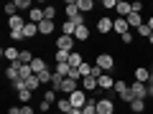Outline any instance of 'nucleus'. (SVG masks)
<instances>
[{
    "instance_id": "obj_1",
    "label": "nucleus",
    "mask_w": 153,
    "mask_h": 114,
    "mask_svg": "<svg viewBox=\"0 0 153 114\" xmlns=\"http://www.w3.org/2000/svg\"><path fill=\"white\" fill-rule=\"evenodd\" d=\"M69 102H71L74 109H84L87 107V91H84V89H76V91L69 96Z\"/></svg>"
},
{
    "instance_id": "obj_2",
    "label": "nucleus",
    "mask_w": 153,
    "mask_h": 114,
    "mask_svg": "<svg viewBox=\"0 0 153 114\" xmlns=\"http://www.w3.org/2000/svg\"><path fill=\"white\" fill-rule=\"evenodd\" d=\"M74 48V36H59L56 38V51H69Z\"/></svg>"
},
{
    "instance_id": "obj_3",
    "label": "nucleus",
    "mask_w": 153,
    "mask_h": 114,
    "mask_svg": "<svg viewBox=\"0 0 153 114\" xmlns=\"http://www.w3.org/2000/svg\"><path fill=\"white\" fill-rule=\"evenodd\" d=\"M130 91L135 99H146L148 96V84H140V81H133L130 84Z\"/></svg>"
},
{
    "instance_id": "obj_4",
    "label": "nucleus",
    "mask_w": 153,
    "mask_h": 114,
    "mask_svg": "<svg viewBox=\"0 0 153 114\" xmlns=\"http://www.w3.org/2000/svg\"><path fill=\"white\" fill-rule=\"evenodd\" d=\"M97 66H100V69L105 71V74H107V71H110V69L115 66V58H112L110 53H100V56H97Z\"/></svg>"
},
{
    "instance_id": "obj_5",
    "label": "nucleus",
    "mask_w": 153,
    "mask_h": 114,
    "mask_svg": "<svg viewBox=\"0 0 153 114\" xmlns=\"http://www.w3.org/2000/svg\"><path fill=\"white\" fill-rule=\"evenodd\" d=\"M26 18L23 15H13V18H8V28H10V31H23V28H26Z\"/></svg>"
},
{
    "instance_id": "obj_6",
    "label": "nucleus",
    "mask_w": 153,
    "mask_h": 114,
    "mask_svg": "<svg viewBox=\"0 0 153 114\" xmlns=\"http://www.w3.org/2000/svg\"><path fill=\"white\" fill-rule=\"evenodd\" d=\"M115 112V104L110 99H100L97 102V114H112Z\"/></svg>"
},
{
    "instance_id": "obj_7",
    "label": "nucleus",
    "mask_w": 153,
    "mask_h": 114,
    "mask_svg": "<svg viewBox=\"0 0 153 114\" xmlns=\"http://www.w3.org/2000/svg\"><path fill=\"white\" fill-rule=\"evenodd\" d=\"M28 20L31 23H41V20H46V15H44V8H31V10H28Z\"/></svg>"
},
{
    "instance_id": "obj_8",
    "label": "nucleus",
    "mask_w": 153,
    "mask_h": 114,
    "mask_svg": "<svg viewBox=\"0 0 153 114\" xmlns=\"http://www.w3.org/2000/svg\"><path fill=\"white\" fill-rule=\"evenodd\" d=\"M112 28H115V20H112V18H100V20H97V31H100V33H110Z\"/></svg>"
},
{
    "instance_id": "obj_9",
    "label": "nucleus",
    "mask_w": 153,
    "mask_h": 114,
    "mask_svg": "<svg viewBox=\"0 0 153 114\" xmlns=\"http://www.w3.org/2000/svg\"><path fill=\"white\" fill-rule=\"evenodd\" d=\"M97 86H100V89H115V79H112L110 74H102V76L97 79Z\"/></svg>"
},
{
    "instance_id": "obj_10",
    "label": "nucleus",
    "mask_w": 153,
    "mask_h": 114,
    "mask_svg": "<svg viewBox=\"0 0 153 114\" xmlns=\"http://www.w3.org/2000/svg\"><path fill=\"white\" fill-rule=\"evenodd\" d=\"M79 15V5H76V0H69L66 3V20H74Z\"/></svg>"
},
{
    "instance_id": "obj_11",
    "label": "nucleus",
    "mask_w": 153,
    "mask_h": 114,
    "mask_svg": "<svg viewBox=\"0 0 153 114\" xmlns=\"http://www.w3.org/2000/svg\"><path fill=\"white\" fill-rule=\"evenodd\" d=\"M115 13H117L120 18H128V15L133 13V8H130V3H125V0H120V3H117V8H115Z\"/></svg>"
},
{
    "instance_id": "obj_12",
    "label": "nucleus",
    "mask_w": 153,
    "mask_h": 114,
    "mask_svg": "<svg viewBox=\"0 0 153 114\" xmlns=\"http://www.w3.org/2000/svg\"><path fill=\"white\" fill-rule=\"evenodd\" d=\"M54 20H41L38 23V33H41V36H51V33H54Z\"/></svg>"
},
{
    "instance_id": "obj_13",
    "label": "nucleus",
    "mask_w": 153,
    "mask_h": 114,
    "mask_svg": "<svg viewBox=\"0 0 153 114\" xmlns=\"http://www.w3.org/2000/svg\"><path fill=\"white\" fill-rule=\"evenodd\" d=\"M82 89H84V91H94V89H100L97 86V79H94V76H84V79H82Z\"/></svg>"
},
{
    "instance_id": "obj_14",
    "label": "nucleus",
    "mask_w": 153,
    "mask_h": 114,
    "mask_svg": "<svg viewBox=\"0 0 153 114\" xmlns=\"http://www.w3.org/2000/svg\"><path fill=\"white\" fill-rule=\"evenodd\" d=\"M128 28H130V26H128L125 18H117V20H115V28H112V31H115V33H120V36H125V33H130Z\"/></svg>"
},
{
    "instance_id": "obj_15",
    "label": "nucleus",
    "mask_w": 153,
    "mask_h": 114,
    "mask_svg": "<svg viewBox=\"0 0 153 114\" xmlns=\"http://www.w3.org/2000/svg\"><path fill=\"white\" fill-rule=\"evenodd\" d=\"M135 81L148 84L151 81V69H135Z\"/></svg>"
},
{
    "instance_id": "obj_16",
    "label": "nucleus",
    "mask_w": 153,
    "mask_h": 114,
    "mask_svg": "<svg viewBox=\"0 0 153 114\" xmlns=\"http://www.w3.org/2000/svg\"><path fill=\"white\" fill-rule=\"evenodd\" d=\"M76 28H79V26H76L74 20H64V26H61V36H74Z\"/></svg>"
},
{
    "instance_id": "obj_17",
    "label": "nucleus",
    "mask_w": 153,
    "mask_h": 114,
    "mask_svg": "<svg viewBox=\"0 0 153 114\" xmlns=\"http://www.w3.org/2000/svg\"><path fill=\"white\" fill-rule=\"evenodd\" d=\"M56 109H59L61 114H69V112H71V109H74V107H71L69 96H64V99H59V102H56Z\"/></svg>"
},
{
    "instance_id": "obj_18",
    "label": "nucleus",
    "mask_w": 153,
    "mask_h": 114,
    "mask_svg": "<svg viewBox=\"0 0 153 114\" xmlns=\"http://www.w3.org/2000/svg\"><path fill=\"white\" fill-rule=\"evenodd\" d=\"M125 20H128V26H130V28H140V26H143V18H140V13H130V15H128Z\"/></svg>"
},
{
    "instance_id": "obj_19",
    "label": "nucleus",
    "mask_w": 153,
    "mask_h": 114,
    "mask_svg": "<svg viewBox=\"0 0 153 114\" xmlns=\"http://www.w3.org/2000/svg\"><path fill=\"white\" fill-rule=\"evenodd\" d=\"M82 64H84L82 53H76V51H71V56H69V66H71V69H79Z\"/></svg>"
},
{
    "instance_id": "obj_20",
    "label": "nucleus",
    "mask_w": 153,
    "mask_h": 114,
    "mask_svg": "<svg viewBox=\"0 0 153 114\" xmlns=\"http://www.w3.org/2000/svg\"><path fill=\"white\" fill-rule=\"evenodd\" d=\"M87 38H89V28L87 26H79L76 33H74V41H87Z\"/></svg>"
},
{
    "instance_id": "obj_21",
    "label": "nucleus",
    "mask_w": 153,
    "mask_h": 114,
    "mask_svg": "<svg viewBox=\"0 0 153 114\" xmlns=\"http://www.w3.org/2000/svg\"><path fill=\"white\" fill-rule=\"evenodd\" d=\"M31 69H33V74H41V71H46V61L44 58H33V64H31Z\"/></svg>"
},
{
    "instance_id": "obj_22",
    "label": "nucleus",
    "mask_w": 153,
    "mask_h": 114,
    "mask_svg": "<svg viewBox=\"0 0 153 114\" xmlns=\"http://www.w3.org/2000/svg\"><path fill=\"white\" fill-rule=\"evenodd\" d=\"M143 109H146V99H133V102H130V112L140 114Z\"/></svg>"
},
{
    "instance_id": "obj_23",
    "label": "nucleus",
    "mask_w": 153,
    "mask_h": 114,
    "mask_svg": "<svg viewBox=\"0 0 153 114\" xmlns=\"http://www.w3.org/2000/svg\"><path fill=\"white\" fill-rule=\"evenodd\" d=\"M23 33H26V38H33V36H38V26L28 20V23H26V28H23Z\"/></svg>"
},
{
    "instance_id": "obj_24",
    "label": "nucleus",
    "mask_w": 153,
    "mask_h": 114,
    "mask_svg": "<svg viewBox=\"0 0 153 114\" xmlns=\"http://www.w3.org/2000/svg\"><path fill=\"white\" fill-rule=\"evenodd\" d=\"M3 56H5V58H8V61L13 64V61H18V56H21V51H18V48H3Z\"/></svg>"
},
{
    "instance_id": "obj_25",
    "label": "nucleus",
    "mask_w": 153,
    "mask_h": 114,
    "mask_svg": "<svg viewBox=\"0 0 153 114\" xmlns=\"http://www.w3.org/2000/svg\"><path fill=\"white\" fill-rule=\"evenodd\" d=\"M54 74H56V76H61V79H66V76H69V64H56Z\"/></svg>"
},
{
    "instance_id": "obj_26",
    "label": "nucleus",
    "mask_w": 153,
    "mask_h": 114,
    "mask_svg": "<svg viewBox=\"0 0 153 114\" xmlns=\"http://www.w3.org/2000/svg\"><path fill=\"white\" fill-rule=\"evenodd\" d=\"M76 5H79V13H89L94 8V3L92 0H76Z\"/></svg>"
},
{
    "instance_id": "obj_27",
    "label": "nucleus",
    "mask_w": 153,
    "mask_h": 114,
    "mask_svg": "<svg viewBox=\"0 0 153 114\" xmlns=\"http://www.w3.org/2000/svg\"><path fill=\"white\" fill-rule=\"evenodd\" d=\"M69 51H56V56H54V58H56V64H69Z\"/></svg>"
},
{
    "instance_id": "obj_28",
    "label": "nucleus",
    "mask_w": 153,
    "mask_h": 114,
    "mask_svg": "<svg viewBox=\"0 0 153 114\" xmlns=\"http://www.w3.org/2000/svg\"><path fill=\"white\" fill-rule=\"evenodd\" d=\"M5 15H8V18L18 15V5H16V3H5Z\"/></svg>"
},
{
    "instance_id": "obj_29",
    "label": "nucleus",
    "mask_w": 153,
    "mask_h": 114,
    "mask_svg": "<svg viewBox=\"0 0 153 114\" xmlns=\"http://www.w3.org/2000/svg\"><path fill=\"white\" fill-rule=\"evenodd\" d=\"M26 86H28V91H33V89H38V86H41V81H38V76H31V79L26 81Z\"/></svg>"
},
{
    "instance_id": "obj_30",
    "label": "nucleus",
    "mask_w": 153,
    "mask_h": 114,
    "mask_svg": "<svg viewBox=\"0 0 153 114\" xmlns=\"http://www.w3.org/2000/svg\"><path fill=\"white\" fill-rule=\"evenodd\" d=\"M117 96H120V99H123V102H125V104H130L133 99H135V96H133V91H130V86H128V89H125V91H123V94H117Z\"/></svg>"
},
{
    "instance_id": "obj_31",
    "label": "nucleus",
    "mask_w": 153,
    "mask_h": 114,
    "mask_svg": "<svg viewBox=\"0 0 153 114\" xmlns=\"http://www.w3.org/2000/svg\"><path fill=\"white\" fill-rule=\"evenodd\" d=\"M82 114H97V102H87V107L82 109Z\"/></svg>"
},
{
    "instance_id": "obj_32",
    "label": "nucleus",
    "mask_w": 153,
    "mask_h": 114,
    "mask_svg": "<svg viewBox=\"0 0 153 114\" xmlns=\"http://www.w3.org/2000/svg\"><path fill=\"white\" fill-rule=\"evenodd\" d=\"M151 33H153V31L148 28V23H143V26L138 28V36H143V38H151Z\"/></svg>"
},
{
    "instance_id": "obj_33",
    "label": "nucleus",
    "mask_w": 153,
    "mask_h": 114,
    "mask_svg": "<svg viewBox=\"0 0 153 114\" xmlns=\"http://www.w3.org/2000/svg\"><path fill=\"white\" fill-rule=\"evenodd\" d=\"M44 15H46V20H54V15H56V8H54V5H46V8H44Z\"/></svg>"
},
{
    "instance_id": "obj_34",
    "label": "nucleus",
    "mask_w": 153,
    "mask_h": 114,
    "mask_svg": "<svg viewBox=\"0 0 153 114\" xmlns=\"http://www.w3.org/2000/svg\"><path fill=\"white\" fill-rule=\"evenodd\" d=\"M18 99H21L23 104H28V102H31V91H28V89H23V91H18Z\"/></svg>"
},
{
    "instance_id": "obj_35",
    "label": "nucleus",
    "mask_w": 153,
    "mask_h": 114,
    "mask_svg": "<svg viewBox=\"0 0 153 114\" xmlns=\"http://www.w3.org/2000/svg\"><path fill=\"white\" fill-rule=\"evenodd\" d=\"M44 102H49V104L59 102V99H56V91H54V89H51V91H46V94H44Z\"/></svg>"
},
{
    "instance_id": "obj_36",
    "label": "nucleus",
    "mask_w": 153,
    "mask_h": 114,
    "mask_svg": "<svg viewBox=\"0 0 153 114\" xmlns=\"http://www.w3.org/2000/svg\"><path fill=\"white\" fill-rule=\"evenodd\" d=\"M10 38H13V41H23L26 33H23V31H10Z\"/></svg>"
},
{
    "instance_id": "obj_37",
    "label": "nucleus",
    "mask_w": 153,
    "mask_h": 114,
    "mask_svg": "<svg viewBox=\"0 0 153 114\" xmlns=\"http://www.w3.org/2000/svg\"><path fill=\"white\" fill-rule=\"evenodd\" d=\"M102 5L107 8V10H115V8H117V0H105Z\"/></svg>"
},
{
    "instance_id": "obj_38",
    "label": "nucleus",
    "mask_w": 153,
    "mask_h": 114,
    "mask_svg": "<svg viewBox=\"0 0 153 114\" xmlns=\"http://www.w3.org/2000/svg\"><path fill=\"white\" fill-rule=\"evenodd\" d=\"M130 8H133V13H143V3H138V0L130 3Z\"/></svg>"
},
{
    "instance_id": "obj_39",
    "label": "nucleus",
    "mask_w": 153,
    "mask_h": 114,
    "mask_svg": "<svg viewBox=\"0 0 153 114\" xmlns=\"http://www.w3.org/2000/svg\"><path fill=\"white\" fill-rule=\"evenodd\" d=\"M16 5H18V8H23V10H26V8L31 10V3H28V0H16Z\"/></svg>"
},
{
    "instance_id": "obj_40",
    "label": "nucleus",
    "mask_w": 153,
    "mask_h": 114,
    "mask_svg": "<svg viewBox=\"0 0 153 114\" xmlns=\"http://www.w3.org/2000/svg\"><path fill=\"white\" fill-rule=\"evenodd\" d=\"M21 114H33V109L28 107V104H23V107H21Z\"/></svg>"
},
{
    "instance_id": "obj_41",
    "label": "nucleus",
    "mask_w": 153,
    "mask_h": 114,
    "mask_svg": "<svg viewBox=\"0 0 153 114\" xmlns=\"http://www.w3.org/2000/svg\"><path fill=\"white\" fill-rule=\"evenodd\" d=\"M49 107H51V104H49V102H44V99H41V107H38V109H41V112H49Z\"/></svg>"
},
{
    "instance_id": "obj_42",
    "label": "nucleus",
    "mask_w": 153,
    "mask_h": 114,
    "mask_svg": "<svg viewBox=\"0 0 153 114\" xmlns=\"http://www.w3.org/2000/svg\"><path fill=\"white\" fill-rule=\"evenodd\" d=\"M120 38H123V43H125V46H128V43L133 41V36H130V33H125V36H120Z\"/></svg>"
},
{
    "instance_id": "obj_43",
    "label": "nucleus",
    "mask_w": 153,
    "mask_h": 114,
    "mask_svg": "<svg viewBox=\"0 0 153 114\" xmlns=\"http://www.w3.org/2000/svg\"><path fill=\"white\" fill-rule=\"evenodd\" d=\"M8 114H21V107H10V109H8Z\"/></svg>"
},
{
    "instance_id": "obj_44",
    "label": "nucleus",
    "mask_w": 153,
    "mask_h": 114,
    "mask_svg": "<svg viewBox=\"0 0 153 114\" xmlns=\"http://www.w3.org/2000/svg\"><path fill=\"white\" fill-rule=\"evenodd\" d=\"M148 96L153 99V79H151V81H148Z\"/></svg>"
},
{
    "instance_id": "obj_45",
    "label": "nucleus",
    "mask_w": 153,
    "mask_h": 114,
    "mask_svg": "<svg viewBox=\"0 0 153 114\" xmlns=\"http://www.w3.org/2000/svg\"><path fill=\"white\" fill-rule=\"evenodd\" d=\"M69 114H82V109H71V112Z\"/></svg>"
},
{
    "instance_id": "obj_46",
    "label": "nucleus",
    "mask_w": 153,
    "mask_h": 114,
    "mask_svg": "<svg viewBox=\"0 0 153 114\" xmlns=\"http://www.w3.org/2000/svg\"><path fill=\"white\" fill-rule=\"evenodd\" d=\"M148 28H151V31H153V18H148Z\"/></svg>"
},
{
    "instance_id": "obj_47",
    "label": "nucleus",
    "mask_w": 153,
    "mask_h": 114,
    "mask_svg": "<svg viewBox=\"0 0 153 114\" xmlns=\"http://www.w3.org/2000/svg\"><path fill=\"white\" fill-rule=\"evenodd\" d=\"M148 41H151V46H153V33H151V38H148Z\"/></svg>"
},
{
    "instance_id": "obj_48",
    "label": "nucleus",
    "mask_w": 153,
    "mask_h": 114,
    "mask_svg": "<svg viewBox=\"0 0 153 114\" xmlns=\"http://www.w3.org/2000/svg\"><path fill=\"white\" fill-rule=\"evenodd\" d=\"M151 79H153V66H151Z\"/></svg>"
}]
</instances>
